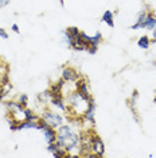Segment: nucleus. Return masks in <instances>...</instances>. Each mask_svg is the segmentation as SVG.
Wrapping results in <instances>:
<instances>
[{"label":"nucleus","instance_id":"21","mask_svg":"<svg viewBox=\"0 0 156 158\" xmlns=\"http://www.w3.org/2000/svg\"><path fill=\"white\" fill-rule=\"evenodd\" d=\"M66 31L69 33L70 35H72V38L74 39V38H78L80 37V34H81V30L78 27H76V26H72V27H67L66 28Z\"/></svg>","mask_w":156,"mask_h":158},{"label":"nucleus","instance_id":"17","mask_svg":"<svg viewBox=\"0 0 156 158\" xmlns=\"http://www.w3.org/2000/svg\"><path fill=\"white\" fill-rule=\"evenodd\" d=\"M137 46H139L140 49L147 50L151 46V38L148 37V35H143V37H140L139 41H137Z\"/></svg>","mask_w":156,"mask_h":158},{"label":"nucleus","instance_id":"6","mask_svg":"<svg viewBox=\"0 0 156 158\" xmlns=\"http://www.w3.org/2000/svg\"><path fill=\"white\" fill-rule=\"evenodd\" d=\"M62 78L66 82H76L80 78V74L77 73V70L72 66H65L62 69Z\"/></svg>","mask_w":156,"mask_h":158},{"label":"nucleus","instance_id":"1","mask_svg":"<svg viewBox=\"0 0 156 158\" xmlns=\"http://www.w3.org/2000/svg\"><path fill=\"white\" fill-rule=\"evenodd\" d=\"M81 142V135L73 131L69 124H62L57 128V143L67 152H74L78 149Z\"/></svg>","mask_w":156,"mask_h":158},{"label":"nucleus","instance_id":"24","mask_svg":"<svg viewBox=\"0 0 156 158\" xmlns=\"http://www.w3.org/2000/svg\"><path fill=\"white\" fill-rule=\"evenodd\" d=\"M59 147H61V146H59V145H58V143H57V142H53V143H47V152L53 154V153H55L57 150L59 149Z\"/></svg>","mask_w":156,"mask_h":158},{"label":"nucleus","instance_id":"26","mask_svg":"<svg viewBox=\"0 0 156 158\" xmlns=\"http://www.w3.org/2000/svg\"><path fill=\"white\" fill-rule=\"evenodd\" d=\"M0 38L8 39V34H7V31L4 30V28H0Z\"/></svg>","mask_w":156,"mask_h":158},{"label":"nucleus","instance_id":"8","mask_svg":"<svg viewBox=\"0 0 156 158\" xmlns=\"http://www.w3.org/2000/svg\"><path fill=\"white\" fill-rule=\"evenodd\" d=\"M156 27V15L152 11H148L147 16H145L144 22H143V26H141V28H148V30H154V28Z\"/></svg>","mask_w":156,"mask_h":158},{"label":"nucleus","instance_id":"4","mask_svg":"<svg viewBox=\"0 0 156 158\" xmlns=\"http://www.w3.org/2000/svg\"><path fill=\"white\" fill-rule=\"evenodd\" d=\"M92 134V153H94L96 156L98 157H102L105 154V145L102 142V139L98 136L96 132L90 131Z\"/></svg>","mask_w":156,"mask_h":158},{"label":"nucleus","instance_id":"25","mask_svg":"<svg viewBox=\"0 0 156 158\" xmlns=\"http://www.w3.org/2000/svg\"><path fill=\"white\" fill-rule=\"evenodd\" d=\"M89 54H96L97 53V48L96 46H88V50H86Z\"/></svg>","mask_w":156,"mask_h":158},{"label":"nucleus","instance_id":"5","mask_svg":"<svg viewBox=\"0 0 156 158\" xmlns=\"http://www.w3.org/2000/svg\"><path fill=\"white\" fill-rule=\"evenodd\" d=\"M94 114H96V102L94 99L89 98V106H88V110L85 111V114L82 115V119L88 123H90L92 126H94Z\"/></svg>","mask_w":156,"mask_h":158},{"label":"nucleus","instance_id":"13","mask_svg":"<svg viewBox=\"0 0 156 158\" xmlns=\"http://www.w3.org/2000/svg\"><path fill=\"white\" fill-rule=\"evenodd\" d=\"M73 50H76V52H86L88 50V45L85 44V42L81 39V37L78 38H74L73 39V44L70 46Z\"/></svg>","mask_w":156,"mask_h":158},{"label":"nucleus","instance_id":"14","mask_svg":"<svg viewBox=\"0 0 156 158\" xmlns=\"http://www.w3.org/2000/svg\"><path fill=\"white\" fill-rule=\"evenodd\" d=\"M148 11H150V10H143L141 12H139V15H137V19H136V23L131 26V30H139V28H141V26H143V22H144V19H145V16H147Z\"/></svg>","mask_w":156,"mask_h":158},{"label":"nucleus","instance_id":"12","mask_svg":"<svg viewBox=\"0 0 156 158\" xmlns=\"http://www.w3.org/2000/svg\"><path fill=\"white\" fill-rule=\"evenodd\" d=\"M101 20L104 22L105 24H108L111 28L115 27V14H113L111 10H106V11L102 14L101 16Z\"/></svg>","mask_w":156,"mask_h":158},{"label":"nucleus","instance_id":"10","mask_svg":"<svg viewBox=\"0 0 156 158\" xmlns=\"http://www.w3.org/2000/svg\"><path fill=\"white\" fill-rule=\"evenodd\" d=\"M51 104L55 107V108L61 110L62 112H66L67 111V107H66V103H65V99H63L62 95H58V96H54V98L50 99Z\"/></svg>","mask_w":156,"mask_h":158},{"label":"nucleus","instance_id":"15","mask_svg":"<svg viewBox=\"0 0 156 158\" xmlns=\"http://www.w3.org/2000/svg\"><path fill=\"white\" fill-rule=\"evenodd\" d=\"M12 91V84L10 81L7 82H2L0 84V100H4L7 95H10Z\"/></svg>","mask_w":156,"mask_h":158},{"label":"nucleus","instance_id":"18","mask_svg":"<svg viewBox=\"0 0 156 158\" xmlns=\"http://www.w3.org/2000/svg\"><path fill=\"white\" fill-rule=\"evenodd\" d=\"M136 99H137V91H135V92H133V96L128 100V104H129V108L133 111L135 119L139 122V118H137V112H136Z\"/></svg>","mask_w":156,"mask_h":158},{"label":"nucleus","instance_id":"30","mask_svg":"<svg viewBox=\"0 0 156 158\" xmlns=\"http://www.w3.org/2000/svg\"><path fill=\"white\" fill-rule=\"evenodd\" d=\"M0 61H2V58H0Z\"/></svg>","mask_w":156,"mask_h":158},{"label":"nucleus","instance_id":"23","mask_svg":"<svg viewBox=\"0 0 156 158\" xmlns=\"http://www.w3.org/2000/svg\"><path fill=\"white\" fill-rule=\"evenodd\" d=\"M18 102L22 104L23 107H27L28 106V96L26 95V93H22V95L18 96Z\"/></svg>","mask_w":156,"mask_h":158},{"label":"nucleus","instance_id":"7","mask_svg":"<svg viewBox=\"0 0 156 158\" xmlns=\"http://www.w3.org/2000/svg\"><path fill=\"white\" fill-rule=\"evenodd\" d=\"M76 91H78L84 98L89 99L90 98V92H89V84L85 78H78L76 81Z\"/></svg>","mask_w":156,"mask_h":158},{"label":"nucleus","instance_id":"19","mask_svg":"<svg viewBox=\"0 0 156 158\" xmlns=\"http://www.w3.org/2000/svg\"><path fill=\"white\" fill-rule=\"evenodd\" d=\"M101 41H102L101 33H96V35L89 38V46H96V48H98V45H100Z\"/></svg>","mask_w":156,"mask_h":158},{"label":"nucleus","instance_id":"27","mask_svg":"<svg viewBox=\"0 0 156 158\" xmlns=\"http://www.w3.org/2000/svg\"><path fill=\"white\" fill-rule=\"evenodd\" d=\"M11 3V0H0V8H3V7H7Z\"/></svg>","mask_w":156,"mask_h":158},{"label":"nucleus","instance_id":"29","mask_svg":"<svg viewBox=\"0 0 156 158\" xmlns=\"http://www.w3.org/2000/svg\"><path fill=\"white\" fill-rule=\"evenodd\" d=\"M12 30H14V33H16V34H20L19 26H18V24H16V23H14V24H12Z\"/></svg>","mask_w":156,"mask_h":158},{"label":"nucleus","instance_id":"2","mask_svg":"<svg viewBox=\"0 0 156 158\" xmlns=\"http://www.w3.org/2000/svg\"><path fill=\"white\" fill-rule=\"evenodd\" d=\"M66 102L69 104L67 106V111L74 114L76 116H81V118L85 114V111L88 110V106H89V99L84 98L78 91H73L72 93H69L66 98Z\"/></svg>","mask_w":156,"mask_h":158},{"label":"nucleus","instance_id":"28","mask_svg":"<svg viewBox=\"0 0 156 158\" xmlns=\"http://www.w3.org/2000/svg\"><path fill=\"white\" fill-rule=\"evenodd\" d=\"M156 42V27L152 30V38H151V44H155Z\"/></svg>","mask_w":156,"mask_h":158},{"label":"nucleus","instance_id":"22","mask_svg":"<svg viewBox=\"0 0 156 158\" xmlns=\"http://www.w3.org/2000/svg\"><path fill=\"white\" fill-rule=\"evenodd\" d=\"M62 37H63V44L67 45V46L70 48V46H72V44H73V38H72V35L67 33L66 30H63V31H62Z\"/></svg>","mask_w":156,"mask_h":158},{"label":"nucleus","instance_id":"11","mask_svg":"<svg viewBox=\"0 0 156 158\" xmlns=\"http://www.w3.org/2000/svg\"><path fill=\"white\" fill-rule=\"evenodd\" d=\"M28 128H37V130H39V123L38 122H30V120L18 122L16 130H28Z\"/></svg>","mask_w":156,"mask_h":158},{"label":"nucleus","instance_id":"16","mask_svg":"<svg viewBox=\"0 0 156 158\" xmlns=\"http://www.w3.org/2000/svg\"><path fill=\"white\" fill-rule=\"evenodd\" d=\"M23 114H24V120H30V122H38L39 119H41V116H38V115L35 114L33 110L27 108V107H24V110H23Z\"/></svg>","mask_w":156,"mask_h":158},{"label":"nucleus","instance_id":"3","mask_svg":"<svg viewBox=\"0 0 156 158\" xmlns=\"http://www.w3.org/2000/svg\"><path fill=\"white\" fill-rule=\"evenodd\" d=\"M41 118L49 126H51L53 128H58L59 126L63 124V116L62 115L57 114V112H54V111H51V110H45Z\"/></svg>","mask_w":156,"mask_h":158},{"label":"nucleus","instance_id":"9","mask_svg":"<svg viewBox=\"0 0 156 158\" xmlns=\"http://www.w3.org/2000/svg\"><path fill=\"white\" fill-rule=\"evenodd\" d=\"M42 131H43L45 135V141L47 143L57 142V128H53L51 126H46Z\"/></svg>","mask_w":156,"mask_h":158},{"label":"nucleus","instance_id":"20","mask_svg":"<svg viewBox=\"0 0 156 158\" xmlns=\"http://www.w3.org/2000/svg\"><path fill=\"white\" fill-rule=\"evenodd\" d=\"M53 157H55V158H66V157H70V153L67 152V150L63 149V147H59L55 153H53Z\"/></svg>","mask_w":156,"mask_h":158}]
</instances>
